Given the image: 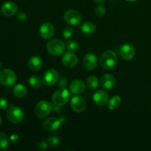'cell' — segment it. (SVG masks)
I'll return each mask as SVG.
<instances>
[{
	"label": "cell",
	"instance_id": "1",
	"mask_svg": "<svg viewBox=\"0 0 151 151\" xmlns=\"http://www.w3.org/2000/svg\"><path fill=\"white\" fill-rule=\"evenodd\" d=\"M118 58L116 53L112 50H106L100 57V64L104 69L110 70L116 66Z\"/></svg>",
	"mask_w": 151,
	"mask_h": 151
},
{
	"label": "cell",
	"instance_id": "2",
	"mask_svg": "<svg viewBox=\"0 0 151 151\" xmlns=\"http://www.w3.org/2000/svg\"><path fill=\"white\" fill-rule=\"evenodd\" d=\"M70 97L71 95L69 90L62 87L55 91L52 97V100L55 106H63L69 101Z\"/></svg>",
	"mask_w": 151,
	"mask_h": 151
},
{
	"label": "cell",
	"instance_id": "3",
	"mask_svg": "<svg viewBox=\"0 0 151 151\" xmlns=\"http://www.w3.org/2000/svg\"><path fill=\"white\" fill-rule=\"evenodd\" d=\"M47 50L51 55H61L66 50V44L59 39H52L47 43Z\"/></svg>",
	"mask_w": 151,
	"mask_h": 151
},
{
	"label": "cell",
	"instance_id": "4",
	"mask_svg": "<svg viewBox=\"0 0 151 151\" xmlns=\"http://www.w3.org/2000/svg\"><path fill=\"white\" fill-rule=\"evenodd\" d=\"M6 114L8 120L12 123L19 124L24 119L23 111L16 106H10L7 110Z\"/></svg>",
	"mask_w": 151,
	"mask_h": 151
},
{
	"label": "cell",
	"instance_id": "5",
	"mask_svg": "<svg viewBox=\"0 0 151 151\" xmlns=\"http://www.w3.org/2000/svg\"><path fill=\"white\" fill-rule=\"evenodd\" d=\"M52 106L50 102L47 100L39 101L35 106L34 111L38 118H45L51 113Z\"/></svg>",
	"mask_w": 151,
	"mask_h": 151
},
{
	"label": "cell",
	"instance_id": "6",
	"mask_svg": "<svg viewBox=\"0 0 151 151\" xmlns=\"http://www.w3.org/2000/svg\"><path fill=\"white\" fill-rule=\"evenodd\" d=\"M16 81V75L8 69L0 71V83L4 86H11Z\"/></svg>",
	"mask_w": 151,
	"mask_h": 151
},
{
	"label": "cell",
	"instance_id": "7",
	"mask_svg": "<svg viewBox=\"0 0 151 151\" xmlns=\"http://www.w3.org/2000/svg\"><path fill=\"white\" fill-rule=\"evenodd\" d=\"M63 18H64V20L66 21V23L72 25V26L78 25L82 20V17H81L80 13H78L77 10H73V9L66 10L65 12Z\"/></svg>",
	"mask_w": 151,
	"mask_h": 151
},
{
	"label": "cell",
	"instance_id": "8",
	"mask_svg": "<svg viewBox=\"0 0 151 151\" xmlns=\"http://www.w3.org/2000/svg\"><path fill=\"white\" fill-rule=\"evenodd\" d=\"M58 73L55 69H50L46 71L42 77V83L46 86H53L58 81Z\"/></svg>",
	"mask_w": 151,
	"mask_h": 151
},
{
	"label": "cell",
	"instance_id": "9",
	"mask_svg": "<svg viewBox=\"0 0 151 151\" xmlns=\"http://www.w3.org/2000/svg\"><path fill=\"white\" fill-rule=\"evenodd\" d=\"M71 108L76 113L83 112L86 108V102L81 96L76 95L71 100Z\"/></svg>",
	"mask_w": 151,
	"mask_h": 151
},
{
	"label": "cell",
	"instance_id": "10",
	"mask_svg": "<svg viewBox=\"0 0 151 151\" xmlns=\"http://www.w3.org/2000/svg\"><path fill=\"white\" fill-rule=\"evenodd\" d=\"M83 66L88 71H93L96 69L98 63L97 57L94 53H87L83 58Z\"/></svg>",
	"mask_w": 151,
	"mask_h": 151
},
{
	"label": "cell",
	"instance_id": "11",
	"mask_svg": "<svg viewBox=\"0 0 151 151\" xmlns=\"http://www.w3.org/2000/svg\"><path fill=\"white\" fill-rule=\"evenodd\" d=\"M109 96L104 90H97L93 95V101L97 106H104L109 103Z\"/></svg>",
	"mask_w": 151,
	"mask_h": 151
},
{
	"label": "cell",
	"instance_id": "12",
	"mask_svg": "<svg viewBox=\"0 0 151 151\" xmlns=\"http://www.w3.org/2000/svg\"><path fill=\"white\" fill-rule=\"evenodd\" d=\"M120 55L124 60H130L133 59L135 56L136 50L133 45L130 44H125L120 47L119 50Z\"/></svg>",
	"mask_w": 151,
	"mask_h": 151
},
{
	"label": "cell",
	"instance_id": "13",
	"mask_svg": "<svg viewBox=\"0 0 151 151\" xmlns=\"http://www.w3.org/2000/svg\"><path fill=\"white\" fill-rule=\"evenodd\" d=\"M60 121L56 117H49L43 122V128L48 132L55 131L60 128Z\"/></svg>",
	"mask_w": 151,
	"mask_h": 151
},
{
	"label": "cell",
	"instance_id": "14",
	"mask_svg": "<svg viewBox=\"0 0 151 151\" xmlns=\"http://www.w3.org/2000/svg\"><path fill=\"white\" fill-rule=\"evenodd\" d=\"M62 63L66 67L73 68L77 66L78 63V56L72 52H69L65 53L62 57Z\"/></svg>",
	"mask_w": 151,
	"mask_h": 151
},
{
	"label": "cell",
	"instance_id": "15",
	"mask_svg": "<svg viewBox=\"0 0 151 151\" xmlns=\"http://www.w3.org/2000/svg\"><path fill=\"white\" fill-rule=\"evenodd\" d=\"M55 29L54 26L50 22H45L43 24L39 29V33L44 39H50L54 35Z\"/></svg>",
	"mask_w": 151,
	"mask_h": 151
},
{
	"label": "cell",
	"instance_id": "16",
	"mask_svg": "<svg viewBox=\"0 0 151 151\" xmlns=\"http://www.w3.org/2000/svg\"><path fill=\"white\" fill-rule=\"evenodd\" d=\"M1 11L4 16H13L17 13L18 6L13 1H7L1 5Z\"/></svg>",
	"mask_w": 151,
	"mask_h": 151
},
{
	"label": "cell",
	"instance_id": "17",
	"mask_svg": "<svg viewBox=\"0 0 151 151\" xmlns=\"http://www.w3.org/2000/svg\"><path fill=\"white\" fill-rule=\"evenodd\" d=\"M100 84L104 89L111 90L115 86L116 80L114 77L111 74H106L101 78Z\"/></svg>",
	"mask_w": 151,
	"mask_h": 151
},
{
	"label": "cell",
	"instance_id": "18",
	"mask_svg": "<svg viewBox=\"0 0 151 151\" xmlns=\"http://www.w3.org/2000/svg\"><path fill=\"white\" fill-rule=\"evenodd\" d=\"M86 85L81 80H74L70 83L69 90L75 94H81L85 91Z\"/></svg>",
	"mask_w": 151,
	"mask_h": 151
},
{
	"label": "cell",
	"instance_id": "19",
	"mask_svg": "<svg viewBox=\"0 0 151 151\" xmlns=\"http://www.w3.org/2000/svg\"><path fill=\"white\" fill-rule=\"evenodd\" d=\"M28 66L31 70L35 71V72L41 70L43 66L42 59L39 56H32L28 60Z\"/></svg>",
	"mask_w": 151,
	"mask_h": 151
},
{
	"label": "cell",
	"instance_id": "20",
	"mask_svg": "<svg viewBox=\"0 0 151 151\" xmlns=\"http://www.w3.org/2000/svg\"><path fill=\"white\" fill-rule=\"evenodd\" d=\"M96 30V26L91 22H85L81 26V31L86 35H91Z\"/></svg>",
	"mask_w": 151,
	"mask_h": 151
},
{
	"label": "cell",
	"instance_id": "21",
	"mask_svg": "<svg viewBox=\"0 0 151 151\" xmlns=\"http://www.w3.org/2000/svg\"><path fill=\"white\" fill-rule=\"evenodd\" d=\"M121 104V98L119 96L115 95L112 97L110 100H109V103H108V108L109 110L114 111L116 110V109L119 107Z\"/></svg>",
	"mask_w": 151,
	"mask_h": 151
},
{
	"label": "cell",
	"instance_id": "22",
	"mask_svg": "<svg viewBox=\"0 0 151 151\" xmlns=\"http://www.w3.org/2000/svg\"><path fill=\"white\" fill-rule=\"evenodd\" d=\"M27 88L22 84H17L14 86L13 88V94L16 97H19V98H22L24 97L27 94Z\"/></svg>",
	"mask_w": 151,
	"mask_h": 151
},
{
	"label": "cell",
	"instance_id": "23",
	"mask_svg": "<svg viewBox=\"0 0 151 151\" xmlns=\"http://www.w3.org/2000/svg\"><path fill=\"white\" fill-rule=\"evenodd\" d=\"M87 86L91 90L96 89L99 86V81L97 77L95 76H90L87 78L86 80Z\"/></svg>",
	"mask_w": 151,
	"mask_h": 151
},
{
	"label": "cell",
	"instance_id": "24",
	"mask_svg": "<svg viewBox=\"0 0 151 151\" xmlns=\"http://www.w3.org/2000/svg\"><path fill=\"white\" fill-rule=\"evenodd\" d=\"M47 143L49 145V147H55L60 143V138L57 134H52L49 136L47 138Z\"/></svg>",
	"mask_w": 151,
	"mask_h": 151
},
{
	"label": "cell",
	"instance_id": "25",
	"mask_svg": "<svg viewBox=\"0 0 151 151\" xmlns=\"http://www.w3.org/2000/svg\"><path fill=\"white\" fill-rule=\"evenodd\" d=\"M42 83V80L38 78V76H32L29 79V85L32 88H38L41 87Z\"/></svg>",
	"mask_w": 151,
	"mask_h": 151
},
{
	"label": "cell",
	"instance_id": "26",
	"mask_svg": "<svg viewBox=\"0 0 151 151\" xmlns=\"http://www.w3.org/2000/svg\"><path fill=\"white\" fill-rule=\"evenodd\" d=\"M8 144V137L4 133H0V150H3L7 148Z\"/></svg>",
	"mask_w": 151,
	"mask_h": 151
},
{
	"label": "cell",
	"instance_id": "27",
	"mask_svg": "<svg viewBox=\"0 0 151 151\" xmlns=\"http://www.w3.org/2000/svg\"><path fill=\"white\" fill-rule=\"evenodd\" d=\"M66 47L67 48V50L69 52H76L78 51V49H79V44L77 41H72V40H70V41H68L67 43L66 44Z\"/></svg>",
	"mask_w": 151,
	"mask_h": 151
},
{
	"label": "cell",
	"instance_id": "28",
	"mask_svg": "<svg viewBox=\"0 0 151 151\" xmlns=\"http://www.w3.org/2000/svg\"><path fill=\"white\" fill-rule=\"evenodd\" d=\"M106 13V7L102 4H99L95 8V14L99 17H103Z\"/></svg>",
	"mask_w": 151,
	"mask_h": 151
},
{
	"label": "cell",
	"instance_id": "29",
	"mask_svg": "<svg viewBox=\"0 0 151 151\" xmlns=\"http://www.w3.org/2000/svg\"><path fill=\"white\" fill-rule=\"evenodd\" d=\"M74 29L72 27H66L63 30V37L65 38H70L73 35Z\"/></svg>",
	"mask_w": 151,
	"mask_h": 151
},
{
	"label": "cell",
	"instance_id": "30",
	"mask_svg": "<svg viewBox=\"0 0 151 151\" xmlns=\"http://www.w3.org/2000/svg\"><path fill=\"white\" fill-rule=\"evenodd\" d=\"M48 147H49V145L48 143H47V142H44V141L39 142L37 143L36 145H35V147H36L37 150L40 151L46 150L47 148H48Z\"/></svg>",
	"mask_w": 151,
	"mask_h": 151
},
{
	"label": "cell",
	"instance_id": "31",
	"mask_svg": "<svg viewBox=\"0 0 151 151\" xmlns=\"http://www.w3.org/2000/svg\"><path fill=\"white\" fill-rule=\"evenodd\" d=\"M8 103L4 97H0V110H5L7 109Z\"/></svg>",
	"mask_w": 151,
	"mask_h": 151
},
{
	"label": "cell",
	"instance_id": "32",
	"mask_svg": "<svg viewBox=\"0 0 151 151\" xmlns=\"http://www.w3.org/2000/svg\"><path fill=\"white\" fill-rule=\"evenodd\" d=\"M16 19H17V20L20 22H25L27 19L26 13H24V12H20V13H18L17 16H16Z\"/></svg>",
	"mask_w": 151,
	"mask_h": 151
},
{
	"label": "cell",
	"instance_id": "33",
	"mask_svg": "<svg viewBox=\"0 0 151 151\" xmlns=\"http://www.w3.org/2000/svg\"><path fill=\"white\" fill-rule=\"evenodd\" d=\"M18 139H19V137H18L16 134H13V135H11V137H10V140H11L13 142L16 143V142L18 141Z\"/></svg>",
	"mask_w": 151,
	"mask_h": 151
},
{
	"label": "cell",
	"instance_id": "34",
	"mask_svg": "<svg viewBox=\"0 0 151 151\" xmlns=\"http://www.w3.org/2000/svg\"><path fill=\"white\" fill-rule=\"evenodd\" d=\"M94 1H97V3H103V2H104L106 0H94Z\"/></svg>",
	"mask_w": 151,
	"mask_h": 151
},
{
	"label": "cell",
	"instance_id": "35",
	"mask_svg": "<svg viewBox=\"0 0 151 151\" xmlns=\"http://www.w3.org/2000/svg\"><path fill=\"white\" fill-rule=\"evenodd\" d=\"M1 123H2V118H1V116H0V125H1Z\"/></svg>",
	"mask_w": 151,
	"mask_h": 151
},
{
	"label": "cell",
	"instance_id": "36",
	"mask_svg": "<svg viewBox=\"0 0 151 151\" xmlns=\"http://www.w3.org/2000/svg\"><path fill=\"white\" fill-rule=\"evenodd\" d=\"M127 1H131V2H134V1H136L137 0H126Z\"/></svg>",
	"mask_w": 151,
	"mask_h": 151
},
{
	"label": "cell",
	"instance_id": "37",
	"mask_svg": "<svg viewBox=\"0 0 151 151\" xmlns=\"http://www.w3.org/2000/svg\"><path fill=\"white\" fill-rule=\"evenodd\" d=\"M1 66H2V64H1V62H0V69H1Z\"/></svg>",
	"mask_w": 151,
	"mask_h": 151
}]
</instances>
